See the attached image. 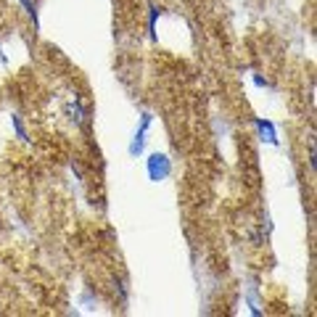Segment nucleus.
<instances>
[{
	"label": "nucleus",
	"mask_w": 317,
	"mask_h": 317,
	"mask_svg": "<svg viewBox=\"0 0 317 317\" xmlns=\"http://www.w3.org/2000/svg\"><path fill=\"white\" fill-rule=\"evenodd\" d=\"M151 124H154V114L143 111V114H140L138 127H135V132H132V138H130V146H127V154H130L132 159L143 156V151H146V135H148V130H151Z\"/></svg>",
	"instance_id": "obj_1"
},
{
	"label": "nucleus",
	"mask_w": 317,
	"mask_h": 317,
	"mask_svg": "<svg viewBox=\"0 0 317 317\" xmlns=\"http://www.w3.org/2000/svg\"><path fill=\"white\" fill-rule=\"evenodd\" d=\"M146 174H148V180L151 183H164L172 174V159L167 154H151L146 159Z\"/></svg>",
	"instance_id": "obj_2"
},
{
	"label": "nucleus",
	"mask_w": 317,
	"mask_h": 317,
	"mask_svg": "<svg viewBox=\"0 0 317 317\" xmlns=\"http://www.w3.org/2000/svg\"><path fill=\"white\" fill-rule=\"evenodd\" d=\"M64 114H66V119L72 122L74 127H85L87 119H90V109H87L85 103H82V98L77 96V93L72 96V101L64 106Z\"/></svg>",
	"instance_id": "obj_3"
},
{
	"label": "nucleus",
	"mask_w": 317,
	"mask_h": 317,
	"mask_svg": "<svg viewBox=\"0 0 317 317\" xmlns=\"http://www.w3.org/2000/svg\"><path fill=\"white\" fill-rule=\"evenodd\" d=\"M251 122H254V127H256V135H259V140H262V143H267V146H280L275 122L264 119V116H254Z\"/></svg>",
	"instance_id": "obj_4"
},
{
	"label": "nucleus",
	"mask_w": 317,
	"mask_h": 317,
	"mask_svg": "<svg viewBox=\"0 0 317 317\" xmlns=\"http://www.w3.org/2000/svg\"><path fill=\"white\" fill-rule=\"evenodd\" d=\"M164 14V8L156 6L154 0H148V40L151 42H156L159 40V34H156V24H159V19Z\"/></svg>",
	"instance_id": "obj_5"
},
{
	"label": "nucleus",
	"mask_w": 317,
	"mask_h": 317,
	"mask_svg": "<svg viewBox=\"0 0 317 317\" xmlns=\"http://www.w3.org/2000/svg\"><path fill=\"white\" fill-rule=\"evenodd\" d=\"M11 127H14V135L21 140V143H29V132H27V124H24V119H21V114H11Z\"/></svg>",
	"instance_id": "obj_6"
},
{
	"label": "nucleus",
	"mask_w": 317,
	"mask_h": 317,
	"mask_svg": "<svg viewBox=\"0 0 317 317\" xmlns=\"http://www.w3.org/2000/svg\"><path fill=\"white\" fill-rule=\"evenodd\" d=\"M19 6L24 8V14L29 16V21H32L34 32H40V14H37V3H34V0H19Z\"/></svg>",
	"instance_id": "obj_7"
},
{
	"label": "nucleus",
	"mask_w": 317,
	"mask_h": 317,
	"mask_svg": "<svg viewBox=\"0 0 317 317\" xmlns=\"http://www.w3.org/2000/svg\"><path fill=\"white\" fill-rule=\"evenodd\" d=\"M251 82H254V87H259V90H269V87H273V82H269L267 77H262V74H251Z\"/></svg>",
	"instance_id": "obj_8"
},
{
	"label": "nucleus",
	"mask_w": 317,
	"mask_h": 317,
	"mask_svg": "<svg viewBox=\"0 0 317 317\" xmlns=\"http://www.w3.org/2000/svg\"><path fill=\"white\" fill-rule=\"evenodd\" d=\"M79 301L85 304V309H93V304L98 301V296H96V293H93L90 288H85V293H82V296H79Z\"/></svg>",
	"instance_id": "obj_9"
},
{
	"label": "nucleus",
	"mask_w": 317,
	"mask_h": 317,
	"mask_svg": "<svg viewBox=\"0 0 317 317\" xmlns=\"http://www.w3.org/2000/svg\"><path fill=\"white\" fill-rule=\"evenodd\" d=\"M114 291L119 293V301L127 304V299H130V291H127V286L122 283V280H114Z\"/></svg>",
	"instance_id": "obj_10"
},
{
	"label": "nucleus",
	"mask_w": 317,
	"mask_h": 317,
	"mask_svg": "<svg viewBox=\"0 0 317 317\" xmlns=\"http://www.w3.org/2000/svg\"><path fill=\"white\" fill-rule=\"evenodd\" d=\"M0 66H8V56L3 51V45H0Z\"/></svg>",
	"instance_id": "obj_11"
},
{
	"label": "nucleus",
	"mask_w": 317,
	"mask_h": 317,
	"mask_svg": "<svg viewBox=\"0 0 317 317\" xmlns=\"http://www.w3.org/2000/svg\"><path fill=\"white\" fill-rule=\"evenodd\" d=\"M72 172H74V177H77V180H82V169H79V164L72 161Z\"/></svg>",
	"instance_id": "obj_12"
}]
</instances>
